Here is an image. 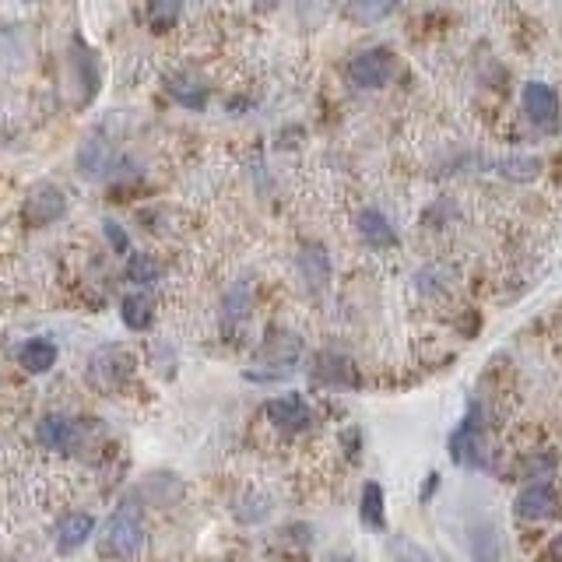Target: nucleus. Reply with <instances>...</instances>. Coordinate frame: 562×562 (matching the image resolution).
Listing matches in <instances>:
<instances>
[{
	"mask_svg": "<svg viewBox=\"0 0 562 562\" xmlns=\"http://www.w3.org/2000/svg\"><path fill=\"white\" fill-rule=\"evenodd\" d=\"M313 380L327 383V387H359L355 366L338 352H320L317 359H313Z\"/></svg>",
	"mask_w": 562,
	"mask_h": 562,
	"instance_id": "nucleus-13",
	"label": "nucleus"
},
{
	"mask_svg": "<svg viewBox=\"0 0 562 562\" xmlns=\"http://www.w3.org/2000/svg\"><path fill=\"white\" fill-rule=\"evenodd\" d=\"M359 236L366 239L373 250H383V246H394L397 243V232H394V225H390V218L383 215V211H376V208H366L359 215Z\"/></svg>",
	"mask_w": 562,
	"mask_h": 562,
	"instance_id": "nucleus-14",
	"label": "nucleus"
},
{
	"mask_svg": "<svg viewBox=\"0 0 562 562\" xmlns=\"http://www.w3.org/2000/svg\"><path fill=\"white\" fill-rule=\"evenodd\" d=\"M524 113H527V120H531L538 130H545V134L559 130L562 109H559V95H555V88L541 85V81H527L524 85Z\"/></svg>",
	"mask_w": 562,
	"mask_h": 562,
	"instance_id": "nucleus-6",
	"label": "nucleus"
},
{
	"mask_svg": "<svg viewBox=\"0 0 562 562\" xmlns=\"http://www.w3.org/2000/svg\"><path fill=\"white\" fill-rule=\"evenodd\" d=\"M401 0H348L345 4V18L355 25H376L383 18H390L397 11Z\"/></svg>",
	"mask_w": 562,
	"mask_h": 562,
	"instance_id": "nucleus-17",
	"label": "nucleus"
},
{
	"mask_svg": "<svg viewBox=\"0 0 562 562\" xmlns=\"http://www.w3.org/2000/svg\"><path fill=\"white\" fill-rule=\"evenodd\" d=\"M299 355H303V341L289 331H274L264 338V345L257 348V366L250 369L246 380L253 383H271V380H285V376L296 369Z\"/></svg>",
	"mask_w": 562,
	"mask_h": 562,
	"instance_id": "nucleus-1",
	"label": "nucleus"
},
{
	"mask_svg": "<svg viewBox=\"0 0 562 562\" xmlns=\"http://www.w3.org/2000/svg\"><path fill=\"white\" fill-rule=\"evenodd\" d=\"M159 278H162V267H159V260H155L152 253H130V260H127V281H134V285L148 289V285H155Z\"/></svg>",
	"mask_w": 562,
	"mask_h": 562,
	"instance_id": "nucleus-21",
	"label": "nucleus"
},
{
	"mask_svg": "<svg viewBox=\"0 0 562 562\" xmlns=\"http://www.w3.org/2000/svg\"><path fill=\"white\" fill-rule=\"evenodd\" d=\"M362 524L366 527H383V489L376 482H369L362 489Z\"/></svg>",
	"mask_w": 562,
	"mask_h": 562,
	"instance_id": "nucleus-22",
	"label": "nucleus"
},
{
	"mask_svg": "<svg viewBox=\"0 0 562 562\" xmlns=\"http://www.w3.org/2000/svg\"><path fill=\"white\" fill-rule=\"evenodd\" d=\"M517 517L524 520H534V524H541V520H552L555 513H559V492L552 489V482H534L527 485L524 492L517 496Z\"/></svg>",
	"mask_w": 562,
	"mask_h": 562,
	"instance_id": "nucleus-9",
	"label": "nucleus"
},
{
	"mask_svg": "<svg viewBox=\"0 0 562 562\" xmlns=\"http://www.w3.org/2000/svg\"><path fill=\"white\" fill-rule=\"evenodd\" d=\"M278 4H281V0H257V8H278Z\"/></svg>",
	"mask_w": 562,
	"mask_h": 562,
	"instance_id": "nucleus-26",
	"label": "nucleus"
},
{
	"mask_svg": "<svg viewBox=\"0 0 562 562\" xmlns=\"http://www.w3.org/2000/svg\"><path fill=\"white\" fill-rule=\"evenodd\" d=\"M92 534H95L92 513H67V517H60L57 527H53V545H57V552H74V548L85 545Z\"/></svg>",
	"mask_w": 562,
	"mask_h": 562,
	"instance_id": "nucleus-12",
	"label": "nucleus"
},
{
	"mask_svg": "<svg viewBox=\"0 0 562 562\" xmlns=\"http://www.w3.org/2000/svg\"><path fill=\"white\" fill-rule=\"evenodd\" d=\"M299 271L306 274L313 289H324L327 278H331V260H327V253L320 246H310V250L299 253Z\"/></svg>",
	"mask_w": 562,
	"mask_h": 562,
	"instance_id": "nucleus-20",
	"label": "nucleus"
},
{
	"mask_svg": "<svg viewBox=\"0 0 562 562\" xmlns=\"http://www.w3.org/2000/svg\"><path fill=\"white\" fill-rule=\"evenodd\" d=\"M166 92L173 95L183 109H194V113L208 106V88H204L194 74H173V78L166 81Z\"/></svg>",
	"mask_w": 562,
	"mask_h": 562,
	"instance_id": "nucleus-15",
	"label": "nucleus"
},
{
	"mask_svg": "<svg viewBox=\"0 0 562 562\" xmlns=\"http://www.w3.org/2000/svg\"><path fill=\"white\" fill-rule=\"evenodd\" d=\"M109 162H113V148H109L106 134H102V130H92L78 148V173L85 176V180H99L109 169Z\"/></svg>",
	"mask_w": 562,
	"mask_h": 562,
	"instance_id": "nucleus-11",
	"label": "nucleus"
},
{
	"mask_svg": "<svg viewBox=\"0 0 562 562\" xmlns=\"http://www.w3.org/2000/svg\"><path fill=\"white\" fill-rule=\"evenodd\" d=\"M548 552H552V555H562V538H559V541H555V545H552V548H548Z\"/></svg>",
	"mask_w": 562,
	"mask_h": 562,
	"instance_id": "nucleus-27",
	"label": "nucleus"
},
{
	"mask_svg": "<svg viewBox=\"0 0 562 562\" xmlns=\"http://www.w3.org/2000/svg\"><path fill=\"white\" fill-rule=\"evenodd\" d=\"M102 232H106V243L113 246V253H127L130 250V239H127V232H123L120 222L106 218V222H102Z\"/></svg>",
	"mask_w": 562,
	"mask_h": 562,
	"instance_id": "nucleus-25",
	"label": "nucleus"
},
{
	"mask_svg": "<svg viewBox=\"0 0 562 562\" xmlns=\"http://www.w3.org/2000/svg\"><path fill=\"white\" fill-rule=\"evenodd\" d=\"M503 166V176H513V180H534L538 176V159H506L499 162Z\"/></svg>",
	"mask_w": 562,
	"mask_h": 562,
	"instance_id": "nucleus-23",
	"label": "nucleus"
},
{
	"mask_svg": "<svg viewBox=\"0 0 562 562\" xmlns=\"http://www.w3.org/2000/svg\"><path fill=\"white\" fill-rule=\"evenodd\" d=\"M134 373V355L120 345H102L99 352L88 359V383L102 394H113Z\"/></svg>",
	"mask_w": 562,
	"mask_h": 562,
	"instance_id": "nucleus-3",
	"label": "nucleus"
},
{
	"mask_svg": "<svg viewBox=\"0 0 562 562\" xmlns=\"http://www.w3.org/2000/svg\"><path fill=\"white\" fill-rule=\"evenodd\" d=\"M120 320L130 327V331H148L155 320V303L145 296V292H134L120 303Z\"/></svg>",
	"mask_w": 562,
	"mask_h": 562,
	"instance_id": "nucleus-18",
	"label": "nucleus"
},
{
	"mask_svg": "<svg viewBox=\"0 0 562 562\" xmlns=\"http://www.w3.org/2000/svg\"><path fill=\"white\" fill-rule=\"evenodd\" d=\"M39 443L46 450H64V454H74V447H81V426L67 415H46L36 429Z\"/></svg>",
	"mask_w": 562,
	"mask_h": 562,
	"instance_id": "nucleus-10",
	"label": "nucleus"
},
{
	"mask_svg": "<svg viewBox=\"0 0 562 562\" xmlns=\"http://www.w3.org/2000/svg\"><path fill=\"white\" fill-rule=\"evenodd\" d=\"M394 57L387 50H362L348 60V81L355 88H383L394 78Z\"/></svg>",
	"mask_w": 562,
	"mask_h": 562,
	"instance_id": "nucleus-5",
	"label": "nucleus"
},
{
	"mask_svg": "<svg viewBox=\"0 0 562 562\" xmlns=\"http://www.w3.org/2000/svg\"><path fill=\"white\" fill-rule=\"evenodd\" d=\"M145 548V524L137 520V513L130 506L116 510L113 517L106 520L99 534V552L102 555H116V559H130Z\"/></svg>",
	"mask_w": 562,
	"mask_h": 562,
	"instance_id": "nucleus-2",
	"label": "nucleus"
},
{
	"mask_svg": "<svg viewBox=\"0 0 562 562\" xmlns=\"http://www.w3.org/2000/svg\"><path fill=\"white\" fill-rule=\"evenodd\" d=\"M264 415L274 429H281V433H303V429L313 426V408L299 394L271 397V401L264 404Z\"/></svg>",
	"mask_w": 562,
	"mask_h": 562,
	"instance_id": "nucleus-7",
	"label": "nucleus"
},
{
	"mask_svg": "<svg viewBox=\"0 0 562 562\" xmlns=\"http://www.w3.org/2000/svg\"><path fill=\"white\" fill-rule=\"evenodd\" d=\"M250 306H253V296H250V285L246 281H236L229 292H225L222 299V324L225 331H232V327H239L246 317H250Z\"/></svg>",
	"mask_w": 562,
	"mask_h": 562,
	"instance_id": "nucleus-16",
	"label": "nucleus"
},
{
	"mask_svg": "<svg viewBox=\"0 0 562 562\" xmlns=\"http://www.w3.org/2000/svg\"><path fill=\"white\" fill-rule=\"evenodd\" d=\"M18 359H22V366L29 369V373H46V369H53V362H57V345H53L50 338H32L22 345Z\"/></svg>",
	"mask_w": 562,
	"mask_h": 562,
	"instance_id": "nucleus-19",
	"label": "nucleus"
},
{
	"mask_svg": "<svg viewBox=\"0 0 562 562\" xmlns=\"http://www.w3.org/2000/svg\"><path fill=\"white\" fill-rule=\"evenodd\" d=\"M64 211H67L64 187H57V183H36V187L29 190V197H25L22 215L32 229H46V225H53L57 218H64Z\"/></svg>",
	"mask_w": 562,
	"mask_h": 562,
	"instance_id": "nucleus-4",
	"label": "nucleus"
},
{
	"mask_svg": "<svg viewBox=\"0 0 562 562\" xmlns=\"http://www.w3.org/2000/svg\"><path fill=\"white\" fill-rule=\"evenodd\" d=\"M176 15H180V0H159L152 11V25L155 29H169L176 22Z\"/></svg>",
	"mask_w": 562,
	"mask_h": 562,
	"instance_id": "nucleus-24",
	"label": "nucleus"
},
{
	"mask_svg": "<svg viewBox=\"0 0 562 562\" xmlns=\"http://www.w3.org/2000/svg\"><path fill=\"white\" fill-rule=\"evenodd\" d=\"M450 457L457 464H468V468H485V450H482V422H478V411L471 408L457 433L450 436Z\"/></svg>",
	"mask_w": 562,
	"mask_h": 562,
	"instance_id": "nucleus-8",
	"label": "nucleus"
}]
</instances>
